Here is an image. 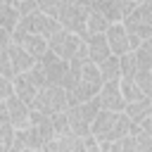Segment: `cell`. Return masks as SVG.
I'll return each instance as SVG.
<instances>
[{"mask_svg":"<svg viewBox=\"0 0 152 152\" xmlns=\"http://www.w3.org/2000/svg\"><path fill=\"white\" fill-rule=\"evenodd\" d=\"M133 131V121L124 114V112H107L102 109L93 124V135L97 142H114L119 138L131 135Z\"/></svg>","mask_w":152,"mask_h":152,"instance_id":"cell-1","label":"cell"},{"mask_svg":"<svg viewBox=\"0 0 152 152\" xmlns=\"http://www.w3.org/2000/svg\"><path fill=\"white\" fill-rule=\"evenodd\" d=\"M104 88V78H102V71L97 64L88 62L81 71V78L76 83V88L69 93V107H76L81 102H90L100 95V90Z\"/></svg>","mask_w":152,"mask_h":152,"instance_id":"cell-2","label":"cell"},{"mask_svg":"<svg viewBox=\"0 0 152 152\" xmlns=\"http://www.w3.org/2000/svg\"><path fill=\"white\" fill-rule=\"evenodd\" d=\"M90 12H93L90 0H69L59 10L57 19H59L62 28H66V31H71V33H76L86 40L88 38V17H90Z\"/></svg>","mask_w":152,"mask_h":152,"instance_id":"cell-3","label":"cell"},{"mask_svg":"<svg viewBox=\"0 0 152 152\" xmlns=\"http://www.w3.org/2000/svg\"><path fill=\"white\" fill-rule=\"evenodd\" d=\"M102 112L100 107V100H90V102H81L76 107H69L66 114H69V124H71V133H76L78 138H86V135H93V124L97 119V114Z\"/></svg>","mask_w":152,"mask_h":152,"instance_id":"cell-4","label":"cell"},{"mask_svg":"<svg viewBox=\"0 0 152 152\" xmlns=\"http://www.w3.org/2000/svg\"><path fill=\"white\" fill-rule=\"evenodd\" d=\"M38 112L43 114H59V112H66L69 109V90L62 88V86H45L38 90V100H36V107Z\"/></svg>","mask_w":152,"mask_h":152,"instance_id":"cell-5","label":"cell"},{"mask_svg":"<svg viewBox=\"0 0 152 152\" xmlns=\"http://www.w3.org/2000/svg\"><path fill=\"white\" fill-rule=\"evenodd\" d=\"M126 28H128V33H135V36H140L142 40H147V38H152V2H140L128 17H126Z\"/></svg>","mask_w":152,"mask_h":152,"instance_id":"cell-6","label":"cell"},{"mask_svg":"<svg viewBox=\"0 0 152 152\" xmlns=\"http://www.w3.org/2000/svg\"><path fill=\"white\" fill-rule=\"evenodd\" d=\"M93 10H97L100 14H104L109 19V24H121L126 21V17L138 7L131 0H90Z\"/></svg>","mask_w":152,"mask_h":152,"instance_id":"cell-7","label":"cell"},{"mask_svg":"<svg viewBox=\"0 0 152 152\" xmlns=\"http://www.w3.org/2000/svg\"><path fill=\"white\" fill-rule=\"evenodd\" d=\"M48 45H50V52H55L57 57L71 62V57H74V55L78 52V48L83 45V38L76 36V33H71V31H66V28H62L57 36H52V38L48 40Z\"/></svg>","mask_w":152,"mask_h":152,"instance_id":"cell-8","label":"cell"},{"mask_svg":"<svg viewBox=\"0 0 152 152\" xmlns=\"http://www.w3.org/2000/svg\"><path fill=\"white\" fill-rule=\"evenodd\" d=\"M2 104V109L7 112V116H10V121H12V126L17 128V131H24V128H28L31 126V107L26 104V102H21L17 95L14 97H10V100H5V102H0Z\"/></svg>","mask_w":152,"mask_h":152,"instance_id":"cell-9","label":"cell"},{"mask_svg":"<svg viewBox=\"0 0 152 152\" xmlns=\"http://www.w3.org/2000/svg\"><path fill=\"white\" fill-rule=\"evenodd\" d=\"M38 62L45 66V71H48V78H50V86H62V83L66 81L69 71H71V64H69L66 59L57 57L55 52H48V55H45V57H40Z\"/></svg>","mask_w":152,"mask_h":152,"instance_id":"cell-10","label":"cell"},{"mask_svg":"<svg viewBox=\"0 0 152 152\" xmlns=\"http://www.w3.org/2000/svg\"><path fill=\"white\" fill-rule=\"evenodd\" d=\"M97 100H100V107L107 109V112H124L126 109V97L121 93V81L104 83V88L100 90Z\"/></svg>","mask_w":152,"mask_h":152,"instance_id":"cell-11","label":"cell"},{"mask_svg":"<svg viewBox=\"0 0 152 152\" xmlns=\"http://www.w3.org/2000/svg\"><path fill=\"white\" fill-rule=\"evenodd\" d=\"M104 36H107V43L112 48V55L124 57V55L131 52V33H128V28H126L124 21L121 24H112Z\"/></svg>","mask_w":152,"mask_h":152,"instance_id":"cell-12","label":"cell"},{"mask_svg":"<svg viewBox=\"0 0 152 152\" xmlns=\"http://www.w3.org/2000/svg\"><path fill=\"white\" fill-rule=\"evenodd\" d=\"M86 45H88V55H90V62L93 64H102L104 59L112 57V48L107 43V36L104 33H95V36H88L86 38Z\"/></svg>","mask_w":152,"mask_h":152,"instance_id":"cell-13","label":"cell"},{"mask_svg":"<svg viewBox=\"0 0 152 152\" xmlns=\"http://www.w3.org/2000/svg\"><path fill=\"white\" fill-rule=\"evenodd\" d=\"M10 59H12V66H14V71H17V76L19 74H28L33 66H36V57H31L21 45H17V43H12L10 45Z\"/></svg>","mask_w":152,"mask_h":152,"instance_id":"cell-14","label":"cell"},{"mask_svg":"<svg viewBox=\"0 0 152 152\" xmlns=\"http://www.w3.org/2000/svg\"><path fill=\"white\" fill-rule=\"evenodd\" d=\"M17 45H21L31 57H36V59H40V57H45L48 52H50V45H48V38H40V36H36V33H26Z\"/></svg>","mask_w":152,"mask_h":152,"instance_id":"cell-15","label":"cell"},{"mask_svg":"<svg viewBox=\"0 0 152 152\" xmlns=\"http://www.w3.org/2000/svg\"><path fill=\"white\" fill-rule=\"evenodd\" d=\"M124 114H126L135 126H140V124L152 114V97H142V100H138V102H128L126 109H124Z\"/></svg>","mask_w":152,"mask_h":152,"instance_id":"cell-16","label":"cell"},{"mask_svg":"<svg viewBox=\"0 0 152 152\" xmlns=\"http://www.w3.org/2000/svg\"><path fill=\"white\" fill-rule=\"evenodd\" d=\"M14 88H17V97L33 109V107H36V100H38V88H36L24 74H19V76L14 78Z\"/></svg>","mask_w":152,"mask_h":152,"instance_id":"cell-17","label":"cell"},{"mask_svg":"<svg viewBox=\"0 0 152 152\" xmlns=\"http://www.w3.org/2000/svg\"><path fill=\"white\" fill-rule=\"evenodd\" d=\"M14 142H17V128L12 126L7 112L0 104V152H7Z\"/></svg>","mask_w":152,"mask_h":152,"instance_id":"cell-18","label":"cell"},{"mask_svg":"<svg viewBox=\"0 0 152 152\" xmlns=\"http://www.w3.org/2000/svg\"><path fill=\"white\" fill-rule=\"evenodd\" d=\"M31 126H36L48 142L57 138V131H55V124H52V116H50V114H43V112H38V109H33V112H31Z\"/></svg>","mask_w":152,"mask_h":152,"instance_id":"cell-19","label":"cell"},{"mask_svg":"<svg viewBox=\"0 0 152 152\" xmlns=\"http://www.w3.org/2000/svg\"><path fill=\"white\" fill-rule=\"evenodd\" d=\"M19 21H21V12L17 10V5H0V28L2 31L14 33Z\"/></svg>","mask_w":152,"mask_h":152,"instance_id":"cell-20","label":"cell"},{"mask_svg":"<svg viewBox=\"0 0 152 152\" xmlns=\"http://www.w3.org/2000/svg\"><path fill=\"white\" fill-rule=\"evenodd\" d=\"M100 71H102L104 83H109V81H121V57L112 55L109 59H104V62L100 64Z\"/></svg>","mask_w":152,"mask_h":152,"instance_id":"cell-21","label":"cell"},{"mask_svg":"<svg viewBox=\"0 0 152 152\" xmlns=\"http://www.w3.org/2000/svg\"><path fill=\"white\" fill-rule=\"evenodd\" d=\"M121 93H124V97H126V104H128V102H138V100L147 97V95L142 93V88L138 86V81H135V78H121Z\"/></svg>","mask_w":152,"mask_h":152,"instance_id":"cell-22","label":"cell"},{"mask_svg":"<svg viewBox=\"0 0 152 152\" xmlns=\"http://www.w3.org/2000/svg\"><path fill=\"white\" fill-rule=\"evenodd\" d=\"M100 147H102V152H135V138L126 135L114 142H100Z\"/></svg>","mask_w":152,"mask_h":152,"instance_id":"cell-23","label":"cell"},{"mask_svg":"<svg viewBox=\"0 0 152 152\" xmlns=\"http://www.w3.org/2000/svg\"><path fill=\"white\" fill-rule=\"evenodd\" d=\"M112 24H109V19L104 17V14H100L97 10H93L90 12V17H88V36H95V33H107V28H109Z\"/></svg>","mask_w":152,"mask_h":152,"instance_id":"cell-24","label":"cell"},{"mask_svg":"<svg viewBox=\"0 0 152 152\" xmlns=\"http://www.w3.org/2000/svg\"><path fill=\"white\" fill-rule=\"evenodd\" d=\"M135 55V59H138V66H140V71H147V69H152V38H147V40H142V45L133 52Z\"/></svg>","mask_w":152,"mask_h":152,"instance_id":"cell-25","label":"cell"},{"mask_svg":"<svg viewBox=\"0 0 152 152\" xmlns=\"http://www.w3.org/2000/svg\"><path fill=\"white\" fill-rule=\"evenodd\" d=\"M131 135L135 138V152H152V133H147V131H142L140 126L133 124Z\"/></svg>","mask_w":152,"mask_h":152,"instance_id":"cell-26","label":"cell"},{"mask_svg":"<svg viewBox=\"0 0 152 152\" xmlns=\"http://www.w3.org/2000/svg\"><path fill=\"white\" fill-rule=\"evenodd\" d=\"M24 76H26V78H28V81H31V83L38 88V90H40V88H45V86H50L48 71H45V66H43L40 62H36V66H33L28 74H24Z\"/></svg>","mask_w":152,"mask_h":152,"instance_id":"cell-27","label":"cell"},{"mask_svg":"<svg viewBox=\"0 0 152 152\" xmlns=\"http://www.w3.org/2000/svg\"><path fill=\"white\" fill-rule=\"evenodd\" d=\"M138 71H140V66H138L135 55H133V52L124 55V57H121V78H135Z\"/></svg>","mask_w":152,"mask_h":152,"instance_id":"cell-28","label":"cell"},{"mask_svg":"<svg viewBox=\"0 0 152 152\" xmlns=\"http://www.w3.org/2000/svg\"><path fill=\"white\" fill-rule=\"evenodd\" d=\"M52 124H55L57 135H66V133H71V124H69V114H66V112L52 114Z\"/></svg>","mask_w":152,"mask_h":152,"instance_id":"cell-29","label":"cell"},{"mask_svg":"<svg viewBox=\"0 0 152 152\" xmlns=\"http://www.w3.org/2000/svg\"><path fill=\"white\" fill-rule=\"evenodd\" d=\"M135 81H138V86L142 88V93H145L147 97H152V69H147V71H138Z\"/></svg>","mask_w":152,"mask_h":152,"instance_id":"cell-30","label":"cell"},{"mask_svg":"<svg viewBox=\"0 0 152 152\" xmlns=\"http://www.w3.org/2000/svg\"><path fill=\"white\" fill-rule=\"evenodd\" d=\"M14 95H17L14 81H10V78H0V102L10 100V97H14Z\"/></svg>","mask_w":152,"mask_h":152,"instance_id":"cell-31","label":"cell"},{"mask_svg":"<svg viewBox=\"0 0 152 152\" xmlns=\"http://www.w3.org/2000/svg\"><path fill=\"white\" fill-rule=\"evenodd\" d=\"M14 5H17V10L21 12V17H28V14L38 12V2H36V0H21V2H14Z\"/></svg>","mask_w":152,"mask_h":152,"instance_id":"cell-32","label":"cell"},{"mask_svg":"<svg viewBox=\"0 0 152 152\" xmlns=\"http://www.w3.org/2000/svg\"><path fill=\"white\" fill-rule=\"evenodd\" d=\"M140 128H142V131H147V133H152V114H150V116L140 124Z\"/></svg>","mask_w":152,"mask_h":152,"instance_id":"cell-33","label":"cell"},{"mask_svg":"<svg viewBox=\"0 0 152 152\" xmlns=\"http://www.w3.org/2000/svg\"><path fill=\"white\" fill-rule=\"evenodd\" d=\"M7 152H31V150H26V147H24L21 142H14V145H12V147H10Z\"/></svg>","mask_w":152,"mask_h":152,"instance_id":"cell-34","label":"cell"},{"mask_svg":"<svg viewBox=\"0 0 152 152\" xmlns=\"http://www.w3.org/2000/svg\"><path fill=\"white\" fill-rule=\"evenodd\" d=\"M2 5H14V0H2Z\"/></svg>","mask_w":152,"mask_h":152,"instance_id":"cell-35","label":"cell"},{"mask_svg":"<svg viewBox=\"0 0 152 152\" xmlns=\"http://www.w3.org/2000/svg\"><path fill=\"white\" fill-rule=\"evenodd\" d=\"M131 2H135V5H140V2H145V0H131Z\"/></svg>","mask_w":152,"mask_h":152,"instance_id":"cell-36","label":"cell"},{"mask_svg":"<svg viewBox=\"0 0 152 152\" xmlns=\"http://www.w3.org/2000/svg\"><path fill=\"white\" fill-rule=\"evenodd\" d=\"M14 2H21V0H14Z\"/></svg>","mask_w":152,"mask_h":152,"instance_id":"cell-37","label":"cell"}]
</instances>
